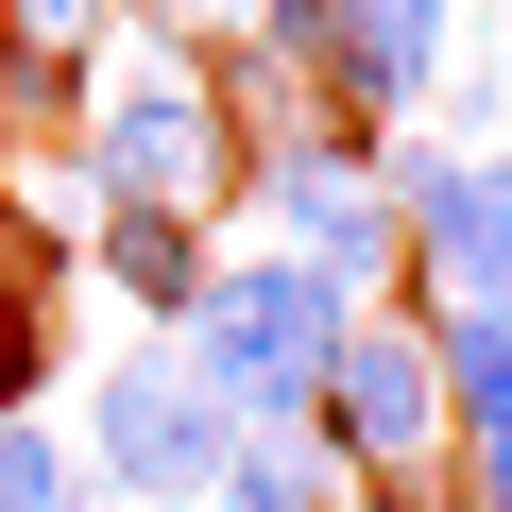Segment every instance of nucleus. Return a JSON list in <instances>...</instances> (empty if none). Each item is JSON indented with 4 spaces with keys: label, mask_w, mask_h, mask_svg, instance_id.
<instances>
[{
    "label": "nucleus",
    "mask_w": 512,
    "mask_h": 512,
    "mask_svg": "<svg viewBox=\"0 0 512 512\" xmlns=\"http://www.w3.org/2000/svg\"><path fill=\"white\" fill-rule=\"evenodd\" d=\"M461 512H512V427H495V444H461Z\"/></svg>",
    "instance_id": "13"
},
{
    "label": "nucleus",
    "mask_w": 512,
    "mask_h": 512,
    "mask_svg": "<svg viewBox=\"0 0 512 512\" xmlns=\"http://www.w3.org/2000/svg\"><path fill=\"white\" fill-rule=\"evenodd\" d=\"M0 512H86V461H69V410H0Z\"/></svg>",
    "instance_id": "11"
},
{
    "label": "nucleus",
    "mask_w": 512,
    "mask_h": 512,
    "mask_svg": "<svg viewBox=\"0 0 512 512\" xmlns=\"http://www.w3.org/2000/svg\"><path fill=\"white\" fill-rule=\"evenodd\" d=\"M495 69H512V35H495Z\"/></svg>",
    "instance_id": "14"
},
{
    "label": "nucleus",
    "mask_w": 512,
    "mask_h": 512,
    "mask_svg": "<svg viewBox=\"0 0 512 512\" xmlns=\"http://www.w3.org/2000/svg\"><path fill=\"white\" fill-rule=\"evenodd\" d=\"M222 410L171 376V342H137V359H103L86 376V410H69V461H86V512H205V478H222Z\"/></svg>",
    "instance_id": "3"
},
{
    "label": "nucleus",
    "mask_w": 512,
    "mask_h": 512,
    "mask_svg": "<svg viewBox=\"0 0 512 512\" xmlns=\"http://www.w3.org/2000/svg\"><path fill=\"white\" fill-rule=\"evenodd\" d=\"M120 35H154V52H205V69H222V52L256 35V0H120Z\"/></svg>",
    "instance_id": "12"
},
{
    "label": "nucleus",
    "mask_w": 512,
    "mask_h": 512,
    "mask_svg": "<svg viewBox=\"0 0 512 512\" xmlns=\"http://www.w3.org/2000/svg\"><path fill=\"white\" fill-rule=\"evenodd\" d=\"M69 171H86V222L103 205H171V222H222L239 205V103L205 52H154V35H103L86 103H69Z\"/></svg>",
    "instance_id": "1"
},
{
    "label": "nucleus",
    "mask_w": 512,
    "mask_h": 512,
    "mask_svg": "<svg viewBox=\"0 0 512 512\" xmlns=\"http://www.w3.org/2000/svg\"><path fill=\"white\" fill-rule=\"evenodd\" d=\"M86 256H103V291H120V308L171 342V325H188V291L222 274V222H171V205H103V222H86Z\"/></svg>",
    "instance_id": "7"
},
{
    "label": "nucleus",
    "mask_w": 512,
    "mask_h": 512,
    "mask_svg": "<svg viewBox=\"0 0 512 512\" xmlns=\"http://www.w3.org/2000/svg\"><path fill=\"white\" fill-rule=\"evenodd\" d=\"M52 256H69V222H35V205H0V410H52Z\"/></svg>",
    "instance_id": "8"
},
{
    "label": "nucleus",
    "mask_w": 512,
    "mask_h": 512,
    "mask_svg": "<svg viewBox=\"0 0 512 512\" xmlns=\"http://www.w3.org/2000/svg\"><path fill=\"white\" fill-rule=\"evenodd\" d=\"M205 512H342V461H325L308 427H239L222 478H205Z\"/></svg>",
    "instance_id": "10"
},
{
    "label": "nucleus",
    "mask_w": 512,
    "mask_h": 512,
    "mask_svg": "<svg viewBox=\"0 0 512 512\" xmlns=\"http://www.w3.org/2000/svg\"><path fill=\"white\" fill-rule=\"evenodd\" d=\"M308 444H325L342 478H427V461H461L410 308H359V325H342V359H325V393H308Z\"/></svg>",
    "instance_id": "5"
},
{
    "label": "nucleus",
    "mask_w": 512,
    "mask_h": 512,
    "mask_svg": "<svg viewBox=\"0 0 512 512\" xmlns=\"http://www.w3.org/2000/svg\"><path fill=\"white\" fill-rule=\"evenodd\" d=\"M427 325V376H444V444H495L512 427V325H478V308H410Z\"/></svg>",
    "instance_id": "9"
},
{
    "label": "nucleus",
    "mask_w": 512,
    "mask_h": 512,
    "mask_svg": "<svg viewBox=\"0 0 512 512\" xmlns=\"http://www.w3.org/2000/svg\"><path fill=\"white\" fill-rule=\"evenodd\" d=\"M239 188H256V222H274V256H308L342 308H393V291H410V239H393V205H376V154H359L342 120H308V137H256V154H239Z\"/></svg>",
    "instance_id": "4"
},
{
    "label": "nucleus",
    "mask_w": 512,
    "mask_h": 512,
    "mask_svg": "<svg viewBox=\"0 0 512 512\" xmlns=\"http://www.w3.org/2000/svg\"><path fill=\"white\" fill-rule=\"evenodd\" d=\"M342 291L308 274V256H274V239H239L222 274L188 291V325H171V376L222 410V427H308V393H325V359H342Z\"/></svg>",
    "instance_id": "2"
},
{
    "label": "nucleus",
    "mask_w": 512,
    "mask_h": 512,
    "mask_svg": "<svg viewBox=\"0 0 512 512\" xmlns=\"http://www.w3.org/2000/svg\"><path fill=\"white\" fill-rule=\"evenodd\" d=\"M461 69V0H342V35H325V120L342 137H393L427 120Z\"/></svg>",
    "instance_id": "6"
}]
</instances>
